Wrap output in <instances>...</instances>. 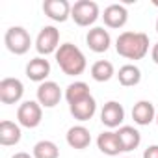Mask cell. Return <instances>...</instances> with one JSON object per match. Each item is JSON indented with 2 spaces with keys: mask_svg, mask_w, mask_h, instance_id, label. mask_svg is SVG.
<instances>
[{
  "mask_svg": "<svg viewBox=\"0 0 158 158\" xmlns=\"http://www.w3.org/2000/svg\"><path fill=\"white\" fill-rule=\"evenodd\" d=\"M149 35L143 32H123L115 39V50L127 60H143L149 52Z\"/></svg>",
  "mask_w": 158,
  "mask_h": 158,
  "instance_id": "1",
  "label": "cell"
},
{
  "mask_svg": "<svg viewBox=\"0 0 158 158\" xmlns=\"http://www.w3.org/2000/svg\"><path fill=\"white\" fill-rule=\"evenodd\" d=\"M54 58H56V63L60 65V69L63 71V74H67V76H78L88 67V60H86L84 52L73 43L60 45Z\"/></svg>",
  "mask_w": 158,
  "mask_h": 158,
  "instance_id": "2",
  "label": "cell"
},
{
  "mask_svg": "<svg viewBox=\"0 0 158 158\" xmlns=\"http://www.w3.org/2000/svg\"><path fill=\"white\" fill-rule=\"evenodd\" d=\"M4 45H6V48L11 54L23 56V54H26L30 50L32 37H30V34H28L26 28H23V26H11L4 34Z\"/></svg>",
  "mask_w": 158,
  "mask_h": 158,
  "instance_id": "3",
  "label": "cell"
},
{
  "mask_svg": "<svg viewBox=\"0 0 158 158\" xmlns=\"http://www.w3.org/2000/svg\"><path fill=\"white\" fill-rule=\"evenodd\" d=\"M102 17L99 4L93 2V0H78V2L73 4L71 10V19L78 24V26H91L95 24V21Z\"/></svg>",
  "mask_w": 158,
  "mask_h": 158,
  "instance_id": "4",
  "label": "cell"
},
{
  "mask_svg": "<svg viewBox=\"0 0 158 158\" xmlns=\"http://www.w3.org/2000/svg\"><path fill=\"white\" fill-rule=\"evenodd\" d=\"M58 48H60V30L52 24L43 26L35 37V50L39 52V56L56 54Z\"/></svg>",
  "mask_w": 158,
  "mask_h": 158,
  "instance_id": "5",
  "label": "cell"
},
{
  "mask_svg": "<svg viewBox=\"0 0 158 158\" xmlns=\"http://www.w3.org/2000/svg\"><path fill=\"white\" fill-rule=\"evenodd\" d=\"M43 121V106L37 101H24L17 108V123L24 128H35Z\"/></svg>",
  "mask_w": 158,
  "mask_h": 158,
  "instance_id": "6",
  "label": "cell"
},
{
  "mask_svg": "<svg viewBox=\"0 0 158 158\" xmlns=\"http://www.w3.org/2000/svg\"><path fill=\"white\" fill-rule=\"evenodd\" d=\"M24 95V84L19 78H2L0 80V102L2 104H17Z\"/></svg>",
  "mask_w": 158,
  "mask_h": 158,
  "instance_id": "7",
  "label": "cell"
},
{
  "mask_svg": "<svg viewBox=\"0 0 158 158\" xmlns=\"http://www.w3.org/2000/svg\"><path fill=\"white\" fill-rule=\"evenodd\" d=\"M35 95H37V102L43 108H54V106H58L60 101H61V97H63L60 86L56 82H52V80H47V82L39 84Z\"/></svg>",
  "mask_w": 158,
  "mask_h": 158,
  "instance_id": "8",
  "label": "cell"
},
{
  "mask_svg": "<svg viewBox=\"0 0 158 158\" xmlns=\"http://www.w3.org/2000/svg\"><path fill=\"white\" fill-rule=\"evenodd\" d=\"M101 121L106 128H117L125 121V108L117 101H108L101 110Z\"/></svg>",
  "mask_w": 158,
  "mask_h": 158,
  "instance_id": "9",
  "label": "cell"
},
{
  "mask_svg": "<svg viewBox=\"0 0 158 158\" xmlns=\"http://www.w3.org/2000/svg\"><path fill=\"white\" fill-rule=\"evenodd\" d=\"M73 6L67 0H45L43 2V13L54 21V23H65L71 17Z\"/></svg>",
  "mask_w": 158,
  "mask_h": 158,
  "instance_id": "10",
  "label": "cell"
},
{
  "mask_svg": "<svg viewBox=\"0 0 158 158\" xmlns=\"http://www.w3.org/2000/svg\"><path fill=\"white\" fill-rule=\"evenodd\" d=\"M86 43L89 47V50L101 54V52H106L112 45V37H110V32L104 30L102 26H93L88 35H86Z\"/></svg>",
  "mask_w": 158,
  "mask_h": 158,
  "instance_id": "11",
  "label": "cell"
},
{
  "mask_svg": "<svg viewBox=\"0 0 158 158\" xmlns=\"http://www.w3.org/2000/svg\"><path fill=\"white\" fill-rule=\"evenodd\" d=\"M50 74V63L48 60H45L43 56H37V58H32L28 63H26V76L30 78L32 82H47V78Z\"/></svg>",
  "mask_w": 158,
  "mask_h": 158,
  "instance_id": "12",
  "label": "cell"
},
{
  "mask_svg": "<svg viewBox=\"0 0 158 158\" xmlns=\"http://www.w3.org/2000/svg\"><path fill=\"white\" fill-rule=\"evenodd\" d=\"M102 19H104V24L108 28H123L128 21V11L123 4H110L108 8H104V13H102Z\"/></svg>",
  "mask_w": 158,
  "mask_h": 158,
  "instance_id": "13",
  "label": "cell"
},
{
  "mask_svg": "<svg viewBox=\"0 0 158 158\" xmlns=\"http://www.w3.org/2000/svg\"><path fill=\"white\" fill-rule=\"evenodd\" d=\"M65 139H67V145L76 149V151H82L86 147H89L91 143V134L89 130L84 127V125H74L67 130L65 134Z\"/></svg>",
  "mask_w": 158,
  "mask_h": 158,
  "instance_id": "14",
  "label": "cell"
},
{
  "mask_svg": "<svg viewBox=\"0 0 158 158\" xmlns=\"http://www.w3.org/2000/svg\"><path fill=\"white\" fill-rule=\"evenodd\" d=\"M132 119L139 127H147L156 119V108L151 101H138L132 108Z\"/></svg>",
  "mask_w": 158,
  "mask_h": 158,
  "instance_id": "15",
  "label": "cell"
},
{
  "mask_svg": "<svg viewBox=\"0 0 158 158\" xmlns=\"http://www.w3.org/2000/svg\"><path fill=\"white\" fill-rule=\"evenodd\" d=\"M97 147L106 156H117L119 152H123L121 143H119V138H117V132H114V130L101 132L99 138H97Z\"/></svg>",
  "mask_w": 158,
  "mask_h": 158,
  "instance_id": "16",
  "label": "cell"
},
{
  "mask_svg": "<svg viewBox=\"0 0 158 158\" xmlns=\"http://www.w3.org/2000/svg\"><path fill=\"white\" fill-rule=\"evenodd\" d=\"M69 112H71V115L76 121H82V123L84 121H89L95 115V112H97V101L93 99V95H89L88 99H84L80 102L71 104L69 106Z\"/></svg>",
  "mask_w": 158,
  "mask_h": 158,
  "instance_id": "17",
  "label": "cell"
},
{
  "mask_svg": "<svg viewBox=\"0 0 158 158\" xmlns=\"http://www.w3.org/2000/svg\"><path fill=\"white\" fill-rule=\"evenodd\" d=\"M117 138H119V143H121L123 152H130V151L138 149L139 143H141V134H139V130L134 128V127H128V125L119 127Z\"/></svg>",
  "mask_w": 158,
  "mask_h": 158,
  "instance_id": "18",
  "label": "cell"
},
{
  "mask_svg": "<svg viewBox=\"0 0 158 158\" xmlns=\"http://www.w3.org/2000/svg\"><path fill=\"white\" fill-rule=\"evenodd\" d=\"M21 138H23V132H21L19 123L8 121V119L0 123V145H4V147L17 145L21 141Z\"/></svg>",
  "mask_w": 158,
  "mask_h": 158,
  "instance_id": "19",
  "label": "cell"
},
{
  "mask_svg": "<svg viewBox=\"0 0 158 158\" xmlns=\"http://www.w3.org/2000/svg\"><path fill=\"white\" fill-rule=\"evenodd\" d=\"M117 80L121 86L125 88H134L141 82V71L138 65L134 63H127L123 67H119V73H117Z\"/></svg>",
  "mask_w": 158,
  "mask_h": 158,
  "instance_id": "20",
  "label": "cell"
},
{
  "mask_svg": "<svg viewBox=\"0 0 158 158\" xmlns=\"http://www.w3.org/2000/svg\"><path fill=\"white\" fill-rule=\"evenodd\" d=\"M89 95H91L89 93V86L86 82H80V80L69 84L67 89H65V101L69 102V106L74 104V102H80V101L88 99Z\"/></svg>",
  "mask_w": 158,
  "mask_h": 158,
  "instance_id": "21",
  "label": "cell"
},
{
  "mask_svg": "<svg viewBox=\"0 0 158 158\" xmlns=\"http://www.w3.org/2000/svg\"><path fill=\"white\" fill-rule=\"evenodd\" d=\"M114 74H115V69L108 60H99L91 65V78L95 82H108Z\"/></svg>",
  "mask_w": 158,
  "mask_h": 158,
  "instance_id": "22",
  "label": "cell"
},
{
  "mask_svg": "<svg viewBox=\"0 0 158 158\" xmlns=\"http://www.w3.org/2000/svg\"><path fill=\"white\" fill-rule=\"evenodd\" d=\"M34 158H60V149L54 141L50 139H41L34 145L32 149Z\"/></svg>",
  "mask_w": 158,
  "mask_h": 158,
  "instance_id": "23",
  "label": "cell"
},
{
  "mask_svg": "<svg viewBox=\"0 0 158 158\" xmlns=\"http://www.w3.org/2000/svg\"><path fill=\"white\" fill-rule=\"evenodd\" d=\"M143 158H158V145H149L143 151Z\"/></svg>",
  "mask_w": 158,
  "mask_h": 158,
  "instance_id": "24",
  "label": "cell"
},
{
  "mask_svg": "<svg viewBox=\"0 0 158 158\" xmlns=\"http://www.w3.org/2000/svg\"><path fill=\"white\" fill-rule=\"evenodd\" d=\"M151 58H152V61L158 65V43L152 45V48H151Z\"/></svg>",
  "mask_w": 158,
  "mask_h": 158,
  "instance_id": "25",
  "label": "cell"
},
{
  "mask_svg": "<svg viewBox=\"0 0 158 158\" xmlns=\"http://www.w3.org/2000/svg\"><path fill=\"white\" fill-rule=\"evenodd\" d=\"M11 158H34L32 154H28V152H15Z\"/></svg>",
  "mask_w": 158,
  "mask_h": 158,
  "instance_id": "26",
  "label": "cell"
},
{
  "mask_svg": "<svg viewBox=\"0 0 158 158\" xmlns=\"http://www.w3.org/2000/svg\"><path fill=\"white\" fill-rule=\"evenodd\" d=\"M152 4H154V6H156V8H158V0H154V2H152Z\"/></svg>",
  "mask_w": 158,
  "mask_h": 158,
  "instance_id": "27",
  "label": "cell"
},
{
  "mask_svg": "<svg viewBox=\"0 0 158 158\" xmlns=\"http://www.w3.org/2000/svg\"><path fill=\"white\" fill-rule=\"evenodd\" d=\"M154 121H156V125H158V112H156V119H154Z\"/></svg>",
  "mask_w": 158,
  "mask_h": 158,
  "instance_id": "28",
  "label": "cell"
},
{
  "mask_svg": "<svg viewBox=\"0 0 158 158\" xmlns=\"http://www.w3.org/2000/svg\"><path fill=\"white\" fill-rule=\"evenodd\" d=\"M156 34H158V19H156Z\"/></svg>",
  "mask_w": 158,
  "mask_h": 158,
  "instance_id": "29",
  "label": "cell"
},
{
  "mask_svg": "<svg viewBox=\"0 0 158 158\" xmlns=\"http://www.w3.org/2000/svg\"><path fill=\"white\" fill-rule=\"evenodd\" d=\"M125 158H130V156H125Z\"/></svg>",
  "mask_w": 158,
  "mask_h": 158,
  "instance_id": "30",
  "label": "cell"
}]
</instances>
